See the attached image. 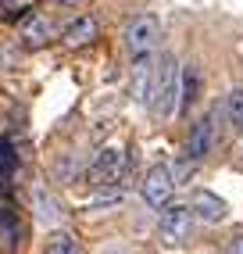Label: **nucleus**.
Instances as JSON below:
<instances>
[{
	"instance_id": "obj_1",
	"label": "nucleus",
	"mask_w": 243,
	"mask_h": 254,
	"mask_svg": "<svg viewBox=\"0 0 243 254\" xmlns=\"http://www.w3.org/2000/svg\"><path fill=\"white\" fill-rule=\"evenodd\" d=\"M150 108L158 118H172L179 111V64L172 54L154 61V93H150Z\"/></svg>"
},
{
	"instance_id": "obj_2",
	"label": "nucleus",
	"mask_w": 243,
	"mask_h": 254,
	"mask_svg": "<svg viewBox=\"0 0 243 254\" xmlns=\"http://www.w3.org/2000/svg\"><path fill=\"white\" fill-rule=\"evenodd\" d=\"M122 176H125V150L122 147H104L93 158L86 183H90L93 190H111V186H118Z\"/></svg>"
},
{
	"instance_id": "obj_3",
	"label": "nucleus",
	"mask_w": 243,
	"mask_h": 254,
	"mask_svg": "<svg viewBox=\"0 0 243 254\" xmlns=\"http://www.w3.org/2000/svg\"><path fill=\"white\" fill-rule=\"evenodd\" d=\"M161 43V25L154 14H136V18L125 25V50L132 58L140 54H154V47Z\"/></svg>"
},
{
	"instance_id": "obj_4",
	"label": "nucleus",
	"mask_w": 243,
	"mask_h": 254,
	"mask_svg": "<svg viewBox=\"0 0 243 254\" xmlns=\"http://www.w3.org/2000/svg\"><path fill=\"white\" fill-rule=\"evenodd\" d=\"M215 140H218V108H211L204 118L193 122V129H189V136H186V158L189 161H204L211 154Z\"/></svg>"
},
{
	"instance_id": "obj_5",
	"label": "nucleus",
	"mask_w": 243,
	"mask_h": 254,
	"mask_svg": "<svg viewBox=\"0 0 243 254\" xmlns=\"http://www.w3.org/2000/svg\"><path fill=\"white\" fill-rule=\"evenodd\" d=\"M140 193H143V200L150 208H165L168 200H172V193H176V179H172V168L168 165H154V168H147V176H143V183H140Z\"/></svg>"
},
{
	"instance_id": "obj_6",
	"label": "nucleus",
	"mask_w": 243,
	"mask_h": 254,
	"mask_svg": "<svg viewBox=\"0 0 243 254\" xmlns=\"http://www.w3.org/2000/svg\"><path fill=\"white\" fill-rule=\"evenodd\" d=\"M158 229H161V240H168V244L189 240V229H193V211H189V204H172L168 200V204L161 208Z\"/></svg>"
},
{
	"instance_id": "obj_7",
	"label": "nucleus",
	"mask_w": 243,
	"mask_h": 254,
	"mask_svg": "<svg viewBox=\"0 0 243 254\" xmlns=\"http://www.w3.org/2000/svg\"><path fill=\"white\" fill-rule=\"evenodd\" d=\"M132 100L136 104H150V93H154V54H140L132 58Z\"/></svg>"
},
{
	"instance_id": "obj_8",
	"label": "nucleus",
	"mask_w": 243,
	"mask_h": 254,
	"mask_svg": "<svg viewBox=\"0 0 243 254\" xmlns=\"http://www.w3.org/2000/svg\"><path fill=\"white\" fill-rule=\"evenodd\" d=\"M189 211H193V218H200V222L207 226H218L222 218H225V200L211 190H193V197H189Z\"/></svg>"
},
{
	"instance_id": "obj_9",
	"label": "nucleus",
	"mask_w": 243,
	"mask_h": 254,
	"mask_svg": "<svg viewBox=\"0 0 243 254\" xmlns=\"http://www.w3.org/2000/svg\"><path fill=\"white\" fill-rule=\"evenodd\" d=\"M22 36H25L29 47H47L50 40H54V22H47L43 14L29 11L25 18H22Z\"/></svg>"
},
{
	"instance_id": "obj_10",
	"label": "nucleus",
	"mask_w": 243,
	"mask_h": 254,
	"mask_svg": "<svg viewBox=\"0 0 243 254\" xmlns=\"http://www.w3.org/2000/svg\"><path fill=\"white\" fill-rule=\"evenodd\" d=\"M97 32H100L97 18H79V22H72V25L61 32V43H64L68 50H79V47H86V43H93Z\"/></svg>"
},
{
	"instance_id": "obj_11",
	"label": "nucleus",
	"mask_w": 243,
	"mask_h": 254,
	"mask_svg": "<svg viewBox=\"0 0 243 254\" xmlns=\"http://www.w3.org/2000/svg\"><path fill=\"white\" fill-rule=\"evenodd\" d=\"M197 93H200V72L197 64H186V68H179V111L193 104Z\"/></svg>"
},
{
	"instance_id": "obj_12",
	"label": "nucleus",
	"mask_w": 243,
	"mask_h": 254,
	"mask_svg": "<svg viewBox=\"0 0 243 254\" xmlns=\"http://www.w3.org/2000/svg\"><path fill=\"white\" fill-rule=\"evenodd\" d=\"M0 236H4L7 247L22 244V222H18V211H14L11 204H0Z\"/></svg>"
},
{
	"instance_id": "obj_13",
	"label": "nucleus",
	"mask_w": 243,
	"mask_h": 254,
	"mask_svg": "<svg viewBox=\"0 0 243 254\" xmlns=\"http://www.w3.org/2000/svg\"><path fill=\"white\" fill-rule=\"evenodd\" d=\"M225 115H229V126L236 132H243V90H229V97H225Z\"/></svg>"
},
{
	"instance_id": "obj_14",
	"label": "nucleus",
	"mask_w": 243,
	"mask_h": 254,
	"mask_svg": "<svg viewBox=\"0 0 243 254\" xmlns=\"http://www.w3.org/2000/svg\"><path fill=\"white\" fill-rule=\"evenodd\" d=\"M43 254H82V247L75 244V236H68V233H58L54 240L47 244Z\"/></svg>"
},
{
	"instance_id": "obj_15",
	"label": "nucleus",
	"mask_w": 243,
	"mask_h": 254,
	"mask_svg": "<svg viewBox=\"0 0 243 254\" xmlns=\"http://www.w3.org/2000/svg\"><path fill=\"white\" fill-rule=\"evenodd\" d=\"M14 168H18V154H14V143L7 136H0V172L11 176Z\"/></svg>"
},
{
	"instance_id": "obj_16",
	"label": "nucleus",
	"mask_w": 243,
	"mask_h": 254,
	"mask_svg": "<svg viewBox=\"0 0 243 254\" xmlns=\"http://www.w3.org/2000/svg\"><path fill=\"white\" fill-rule=\"evenodd\" d=\"M225 254H243V233H240V236H233V240L225 244Z\"/></svg>"
},
{
	"instance_id": "obj_17",
	"label": "nucleus",
	"mask_w": 243,
	"mask_h": 254,
	"mask_svg": "<svg viewBox=\"0 0 243 254\" xmlns=\"http://www.w3.org/2000/svg\"><path fill=\"white\" fill-rule=\"evenodd\" d=\"M54 4H64V7H79L82 0H54Z\"/></svg>"
}]
</instances>
